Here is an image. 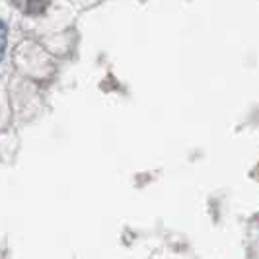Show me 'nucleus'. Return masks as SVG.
Here are the masks:
<instances>
[{
  "instance_id": "nucleus-1",
  "label": "nucleus",
  "mask_w": 259,
  "mask_h": 259,
  "mask_svg": "<svg viewBox=\"0 0 259 259\" xmlns=\"http://www.w3.org/2000/svg\"><path fill=\"white\" fill-rule=\"evenodd\" d=\"M12 4L20 10V12L27 14V16H41L47 10V0H12Z\"/></svg>"
},
{
  "instance_id": "nucleus-2",
  "label": "nucleus",
  "mask_w": 259,
  "mask_h": 259,
  "mask_svg": "<svg viewBox=\"0 0 259 259\" xmlns=\"http://www.w3.org/2000/svg\"><path fill=\"white\" fill-rule=\"evenodd\" d=\"M6 45H8V26H6L4 20H0V61L4 59Z\"/></svg>"
}]
</instances>
